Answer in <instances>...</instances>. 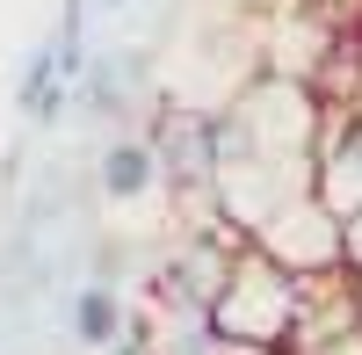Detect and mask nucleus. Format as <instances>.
I'll return each mask as SVG.
<instances>
[{"instance_id": "8", "label": "nucleus", "mask_w": 362, "mask_h": 355, "mask_svg": "<svg viewBox=\"0 0 362 355\" xmlns=\"http://www.w3.org/2000/svg\"><path fill=\"white\" fill-rule=\"evenodd\" d=\"M66 95H73V80L58 73V51H51V44H37V51H29V66H22V87H15L22 116H29V124H58Z\"/></svg>"}, {"instance_id": "5", "label": "nucleus", "mask_w": 362, "mask_h": 355, "mask_svg": "<svg viewBox=\"0 0 362 355\" xmlns=\"http://www.w3.org/2000/svg\"><path fill=\"white\" fill-rule=\"evenodd\" d=\"M319 196L334 211H362V102L326 109L319 131Z\"/></svg>"}, {"instance_id": "7", "label": "nucleus", "mask_w": 362, "mask_h": 355, "mask_svg": "<svg viewBox=\"0 0 362 355\" xmlns=\"http://www.w3.org/2000/svg\"><path fill=\"white\" fill-rule=\"evenodd\" d=\"M131 305H124V290H116V283H80L73 290V305H66V334L87 348V355H102V348H116V341H124L131 334Z\"/></svg>"}, {"instance_id": "3", "label": "nucleus", "mask_w": 362, "mask_h": 355, "mask_svg": "<svg viewBox=\"0 0 362 355\" xmlns=\"http://www.w3.org/2000/svg\"><path fill=\"white\" fill-rule=\"evenodd\" d=\"M145 138H153V153H160L167 189L189 196V203H203V211H218V203H210V174H218V109L160 102L153 124H145Z\"/></svg>"}, {"instance_id": "10", "label": "nucleus", "mask_w": 362, "mask_h": 355, "mask_svg": "<svg viewBox=\"0 0 362 355\" xmlns=\"http://www.w3.org/2000/svg\"><path fill=\"white\" fill-rule=\"evenodd\" d=\"M210 355H283V348H247V341H218Z\"/></svg>"}, {"instance_id": "12", "label": "nucleus", "mask_w": 362, "mask_h": 355, "mask_svg": "<svg viewBox=\"0 0 362 355\" xmlns=\"http://www.w3.org/2000/svg\"><path fill=\"white\" fill-rule=\"evenodd\" d=\"M102 8H124V0H102Z\"/></svg>"}, {"instance_id": "6", "label": "nucleus", "mask_w": 362, "mask_h": 355, "mask_svg": "<svg viewBox=\"0 0 362 355\" xmlns=\"http://www.w3.org/2000/svg\"><path fill=\"white\" fill-rule=\"evenodd\" d=\"M95 189H102V203H116V211H131V203H153V196L167 189L153 138H145V131L109 138V145H102V160H95Z\"/></svg>"}, {"instance_id": "11", "label": "nucleus", "mask_w": 362, "mask_h": 355, "mask_svg": "<svg viewBox=\"0 0 362 355\" xmlns=\"http://www.w3.org/2000/svg\"><path fill=\"white\" fill-rule=\"evenodd\" d=\"M348 290H355V319H362V276H348Z\"/></svg>"}, {"instance_id": "1", "label": "nucleus", "mask_w": 362, "mask_h": 355, "mask_svg": "<svg viewBox=\"0 0 362 355\" xmlns=\"http://www.w3.org/2000/svg\"><path fill=\"white\" fill-rule=\"evenodd\" d=\"M319 131L326 102L312 95V80L297 73H247L232 87V102L218 109V174H210V203L232 232H254L290 211L297 196L319 189Z\"/></svg>"}, {"instance_id": "2", "label": "nucleus", "mask_w": 362, "mask_h": 355, "mask_svg": "<svg viewBox=\"0 0 362 355\" xmlns=\"http://www.w3.org/2000/svg\"><path fill=\"white\" fill-rule=\"evenodd\" d=\"M297 312H305V283L283 261H268L254 240H239L218 290H210V334L218 341H247V348H290Z\"/></svg>"}, {"instance_id": "4", "label": "nucleus", "mask_w": 362, "mask_h": 355, "mask_svg": "<svg viewBox=\"0 0 362 355\" xmlns=\"http://www.w3.org/2000/svg\"><path fill=\"white\" fill-rule=\"evenodd\" d=\"M254 247H261L268 261H283L297 283H312V276H341V211L312 189V196H297L290 211L268 218V225L254 232Z\"/></svg>"}, {"instance_id": "9", "label": "nucleus", "mask_w": 362, "mask_h": 355, "mask_svg": "<svg viewBox=\"0 0 362 355\" xmlns=\"http://www.w3.org/2000/svg\"><path fill=\"white\" fill-rule=\"evenodd\" d=\"M341 269L362 276V211H341Z\"/></svg>"}]
</instances>
